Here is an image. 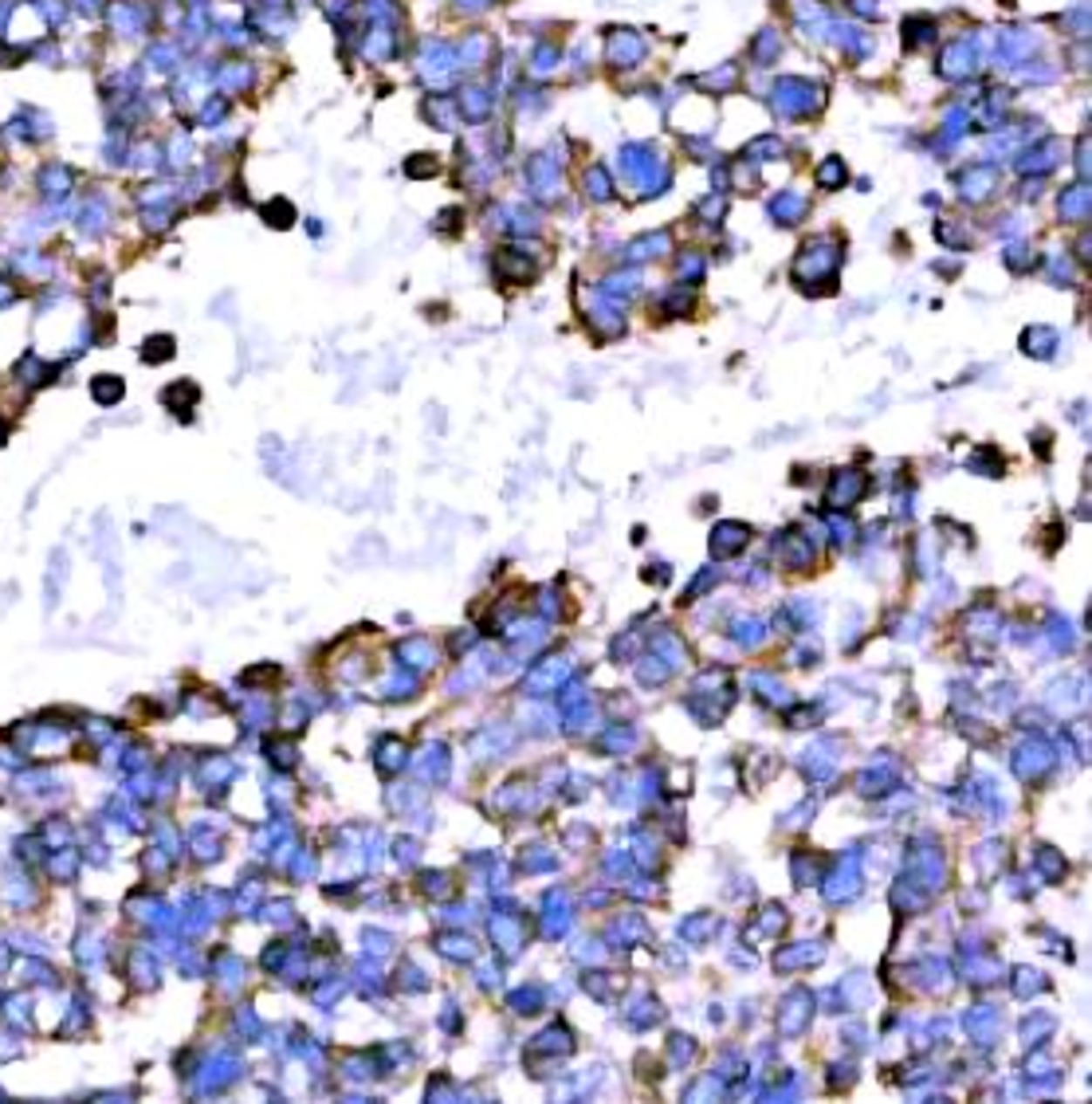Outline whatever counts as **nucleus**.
Segmentation results:
<instances>
[{"label": "nucleus", "instance_id": "2eb2a0df", "mask_svg": "<svg viewBox=\"0 0 1092 1104\" xmlns=\"http://www.w3.org/2000/svg\"><path fill=\"white\" fill-rule=\"evenodd\" d=\"M488 51H491V40L483 32H472L464 44H456V59H460V67H480L483 59H488Z\"/></svg>", "mask_w": 1092, "mask_h": 1104}, {"label": "nucleus", "instance_id": "ddd939ff", "mask_svg": "<svg viewBox=\"0 0 1092 1104\" xmlns=\"http://www.w3.org/2000/svg\"><path fill=\"white\" fill-rule=\"evenodd\" d=\"M751 56L759 67H770L778 56H782V32H778V28H762L751 44Z\"/></svg>", "mask_w": 1092, "mask_h": 1104}, {"label": "nucleus", "instance_id": "393cba45", "mask_svg": "<svg viewBox=\"0 0 1092 1104\" xmlns=\"http://www.w3.org/2000/svg\"><path fill=\"white\" fill-rule=\"evenodd\" d=\"M665 244H668L665 237H645V240H637V244H633V252L637 256H652V248H665Z\"/></svg>", "mask_w": 1092, "mask_h": 1104}, {"label": "nucleus", "instance_id": "4468645a", "mask_svg": "<svg viewBox=\"0 0 1092 1104\" xmlns=\"http://www.w3.org/2000/svg\"><path fill=\"white\" fill-rule=\"evenodd\" d=\"M935 36H939V24H935L932 17L904 20V44H908V48H927V44H935Z\"/></svg>", "mask_w": 1092, "mask_h": 1104}, {"label": "nucleus", "instance_id": "dca6fc26", "mask_svg": "<svg viewBox=\"0 0 1092 1104\" xmlns=\"http://www.w3.org/2000/svg\"><path fill=\"white\" fill-rule=\"evenodd\" d=\"M1061 216H1065V221H1084V216H1089V185L1084 182L1061 193Z\"/></svg>", "mask_w": 1092, "mask_h": 1104}, {"label": "nucleus", "instance_id": "9b49d317", "mask_svg": "<svg viewBox=\"0 0 1092 1104\" xmlns=\"http://www.w3.org/2000/svg\"><path fill=\"white\" fill-rule=\"evenodd\" d=\"M491 106H495V95H491L488 87H468L464 95H460L456 111L464 114V119H472V122H483L491 114Z\"/></svg>", "mask_w": 1092, "mask_h": 1104}, {"label": "nucleus", "instance_id": "39448f33", "mask_svg": "<svg viewBox=\"0 0 1092 1104\" xmlns=\"http://www.w3.org/2000/svg\"><path fill=\"white\" fill-rule=\"evenodd\" d=\"M1065 150L1068 146L1061 142V138H1041V142H1034V146H1026V150L1018 154V161L1014 166L1021 169V174H1029V177H1041V174H1049L1053 166H1057L1061 158H1065Z\"/></svg>", "mask_w": 1092, "mask_h": 1104}, {"label": "nucleus", "instance_id": "6e6552de", "mask_svg": "<svg viewBox=\"0 0 1092 1104\" xmlns=\"http://www.w3.org/2000/svg\"><path fill=\"white\" fill-rule=\"evenodd\" d=\"M1037 48V40H1034V32H1026V28H1006V32H998V48H994V56H998V64H1010V67H1021L1029 59V51Z\"/></svg>", "mask_w": 1092, "mask_h": 1104}, {"label": "nucleus", "instance_id": "9d476101", "mask_svg": "<svg viewBox=\"0 0 1092 1104\" xmlns=\"http://www.w3.org/2000/svg\"><path fill=\"white\" fill-rule=\"evenodd\" d=\"M829 40L837 44V48L845 51L849 59H864V56H869V51H872V36H869V32H861V28H845V24H833Z\"/></svg>", "mask_w": 1092, "mask_h": 1104}, {"label": "nucleus", "instance_id": "bb28decb", "mask_svg": "<svg viewBox=\"0 0 1092 1104\" xmlns=\"http://www.w3.org/2000/svg\"><path fill=\"white\" fill-rule=\"evenodd\" d=\"M456 9L460 12H483V9H491V0H456Z\"/></svg>", "mask_w": 1092, "mask_h": 1104}, {"label": "nucleus", "instance_id": "6ab92c4d", "mask_svg": "<svg viewBox=\"0 0 1092 1104\" xmlns=\"http://www.w3.org/2000/svg\"><path fill=\"white\" fill-rule=\"evenodd\" d=\"M845 182H849V169L841 158H825L822 166H817V185H822V189H841Z\"/></svg>", "mask_w": 1092, "mask_h": 1104}, {"label": "nucleus", "instance_id": "0eeeda50", "mask_svg": "<svg viewBox=\"0 0 1092 1104\" xmlns=\"http://www.w3.org/2000/svg\"><path fill=\"white\" fill-rule=\"evenodd\" d=\"M955 182H959V197H963V201H986L990 193H994V185H998V166H990V161L966 166Z\"/></svg>", "mask_w": 1092, "mask_h": 1104}, {"label": "nucleus", "instance_id": "cd10ccee", "mask_svg": "<svg viewBox=\"0 0 1092 1104\" xmlns=\"http://www.w3.org/2000/svg\"><path fill=\"white\" fill-rule=\"evenodd\" d=\"M413 177H428V174H436V161H413V166H405Z\"/></svg>", "mask_w": 1092, "mask_h": 1104}, {"label": "nucleus", "instance_id": "5701e85b", "mask_svg": "<svg viewBox=\"0 0 1092 1104\" xmlns=\"http://www.w3.org/2000/svg\"><path fill=\"white\" fill-rule=\"evenodd\" d=\"M1065 24H1073V36H1089V4H1076L1073 17H1065Z\"/></svg>", "mask_w": 1092, "mask_h": 1104}, {"label": "nucleus", "instance_id": "f8f14e48", "mask_svg": "<svg viewBox=\"0 0 1092 1104\" xmlns=\"http://www.w3.org/2000/svg\"><path fill=\"white\" fill-rule=\"evenodd\" d=\"M735 83H739V67H735V64H723V67H715V72L696 75V79H692V87H696V91H707V95H723V91H731Z\"/></svg>", "mask_w": 1092, "mask_h": 1104}, {"label": "nucleus", "instance_id": "b1692460", "mask_svg": "<svg viewBox=\"0 0 1092 1104\" xmlns=\"http://www.w3.org/2000/svg\"><path fill=\"white\" fill-rule=\"evenodd\" d=\"M1076 174L1081 177H1089V134L1076 142Z\"/></svg>", "mask_w": 1092, "mask_h": 1104}, {"label": "nucleus", "instance_id": "7ed1b4c3", "mask_svg": "<svg viewBox=\"0 0 1092 1104\" xmlns=\"http://www.w3.org/2000/svg\"><path fill=\"white\" fill-rule=\"evenodd\" d=\"M621 169H625V177L633 185H649V193H657V189L665 193V185H668V169L652 146H625V150H621Z\"/></svg>", "mask_w": 1092, "mask_h": 1104}, {"label": "nucleus", "instance_id": "4be33fe9", "mask_svg": "<svg viewBox=\"0 0 1092 1104\" xmlns=\"http://www.w3.org/2000/svg\"><path fill=\"white\" fill-rule=\"evenodd\" d=\"M849 12L861 20H880L884 17V4L880 0H849Z\"/></svg>", "mask_w": 1092, "mask_h": 1104}, {"label": "nucleus", "instance_id": "423d86ee", "mask_svg": "<svg viewBox=\"0 0 1092 1104\" xmlns=\"http://www.w3.org/2000/svg\"><path fill=\"white\" fill-rule=\"evenodd\" d=\"M1006 111H1010V91L994 87V91H986V95L974 103V111H966V114H971V122L979 130H1002L1006 127Z\"/></svg>", "mask_w": 1092, "mask_h": 1104}, {"label": "nucleus", "instance_id": "a878e982", "mask_svg": "<svg viewBox=\"0 0 1092 1104\" xmlns=\"http://www.w3.org/2000/svg\"><path fill=\"white\" fill-rule=\"evenodd\" d=\"M268 216H276L271 224H291V205H287V201H276V205L268 209Z\"/></svg>", "mask_w": 1092, "mask_h": 1104}, {"label": "nucleus", "instance_id": "f3484780", "mask_svg": "<svg viewBox=\"0 0 1092 1104\" xmlns=\"http://www.w3.org/2000/svg\"><path fill=\"white\" fill-rule=\"evenodd\" d=\"M806 205L809 201L802 197V193H794V189H786V193H778L775 201H770V213L778 216V221H786V224H794L802 213H806Z\"/></svg>", "mask_w": 1092, "mask_h": 1104}, {"label": "nucleus", "instance_id": "a211bd4d", "mask_svg": "<svg viewBox=\"0 0 1092 1104\" xmlns=\"http://www.w3.org/2000/svg\"><path fill=\"white\" fill-rule=\"evenodd\" d=\"M747 158L751 161H778V158H786V142L778 134H759L751 146H747Z\"/></svg>", "mask_w": 1092, "mask_h": 1104}, {"label": "nucleus", "instance_id": "aec40b11", "mask_svg": "<svg viewBox=\"0 0 1092 1104\" xmlns=\"http://www.w3.org/2000/svg\"><path fill=\"white\" fill-rule=\"evenodd\" d=\"M586 197H590V201H602V205L613 197L610 174H605L602 166H590V169H586Z\"/></svg>", "mask_w": 1092, "mask_h": 1104}, {"label": "nucleus", "instance_id": "f257e3e1", "mask_svg": "<svg viewBox=\"0 0 1092 1104\" xmlns=\"http://www.w3.org/2000/svg\"><path fill=\"white\" fill-rule=\"evenodd\" d=\"M825 103V91L817 87L814 79H802V75H786L770 87V106H775L778 119L794 122V119H809L817 114Z\"/></svg>", "mask_w": 1092, "mask_h": 1104}, {"label": "nucleus", "instance_id": "1a4fd4ad", "mask_svg": "<svg viewBox=\"0 0 1092 1104\" xmlns=\"http://www.w3.org/2000/svg\"><path fill=\"white\" fill-rule=\"evenodd\" d=\"M527 177H530V185H535L543 197H555V189H558V161L550 158V154H535L530 166H527Z\"/></svg>", "mask_w": 1092, "mask_h": 1104}, {"label": "nucleus", "instance_id": "412c9836", "mask_svg": "<svg viewBox=\"0 0 1092 1104\" xmlns=\"http://www.w3.org/2000/svg\"><path fill=\"white\" fill-rule=\"evenodd\" d=\"M558 59H563V51L555 48V44H538L535 51H530V72L535 75H550L558 67Z\"/></svg>", "mask_w": 1092, "mask_h": 1104}, {"label": "nucleus", "instance_id": "20e7f679", "mask_svg": "<svg viewBox=\"0 0 1092 1104\" xmlns=\"http://www.w3.org/2000/svg\"><path fill=\"white\" fill-rule=\"evenodd\" d=\"M649 56V40L633 28H613L605 36V64L610 67H641Z\"/></svg>", "mask_w": 1092, "mask_h": 1104}, {"label": "nucleus", "instance_id": "f03ea898", "mask_svg": "<svg viewBox=\"0 0 1092 1104\" xmlns=\"http://www.w3.org/2000/svg\"><path fill=\"white\" fill-rule=\"evenodd\" d=\"M979 64H982L979 40H974V36H959V40H947V44H943L935 72H939L947 83H966L974 72H979Z\"/></svg>", "mask_w": 1092, "mask_h": 1104}]
</instances>
